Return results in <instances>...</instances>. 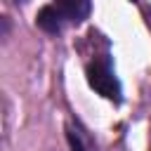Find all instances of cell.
Segmentation results:
<instances>
[{
	"label": "cell",
	"mask_w": 151,
	"mask_h": 151,
	"mask_svg": "<svg viewBox=\"0 0 151 151\" xmlns=\"http://www.w3.org/2000/svg\"><path fill=\"white\" fill-rule=\"evenodd\" d=\"M85 76H87V85L97 94H101L104 99H109L113 104H120L123 87H120V80H118L116 71H113V64H111L109 52L94 54V59L87 61V66H85Z\"/></svg>",
	"instance_id": "obj_1"
},
{
	"label": "cell",
	"mask_w": 151,
	"mask_h": 151,
	"mask_svg": "<svg viewBox=\"0 0 151 151\" xmlns=\"http://www.w3.org/2000/svg\"><path fill=\"white\" fill-rule=\"evenodd\" d=\"M35 24H38V28H42L45 33L57 35V33H61L64 24H68V21L64 19V14L59 12L57 5H45V7L38 9V14H35Z\"/></svg>",
	"instance_id": "obj_2"
},
{
	"label": "cell",
	"mask_w": 151,
	"mask_h": 151,
	"mask_svg": "<svg viewBox=\"0 0 151 151\" xmlns=\"http://www.w3.org/2000/svg\"><path fill=\"white\" fill-rule=\"evenodd\" d=\"M52 5L59 7V12L64 14V19L68 24H80L90 17V9H92V2L90 0H54Z\"/></svg>",
	"instance_id": "obj_3"
},
{
	"label": "cell",
	"mask_w": 151,
	"mask_h": 151,
	"mask_svg": "<svg viewBox=\"0 0 151 151\" xmlns=\"http://www.w3.org/2000/svg\"><path fill=\"white\" fill-rule=\"evenodd\" d=\"M66 139H68V146H71V151H90V149L85 146V142H83L80 132H78L73 125H68V127H66Z\"/></svg>",
	"instance_id": "obj_4"
},
{
	"label": "cell",
	"mask_w": 151,
	"mask_h": 151,
	"mask_svg": "<svg viewBox=\"0 0 151 151\" xmlns=\"http://www.w3.org/2000/svg\"><path fill=\"white\" fill-rule=\"evenodd\" d=\"M17 2H24V0H17Z\"/></svg>",
	"instance_id": "obj_5"
},
{
	"label": "cell",
	"mask_w": 151,
	"mask_h": 151,
	"mask_svg": "<svg viewBox=\"0 0 151 151\" xmlns=\"http://www.w3.org/2000/svg\"><path fill=\"white\" fill-rule=\"evenodd\" d=\"M132 2H137V0H132Z\"/></svg>",
	"instance_id": "obj_6"
}]
</instances>
